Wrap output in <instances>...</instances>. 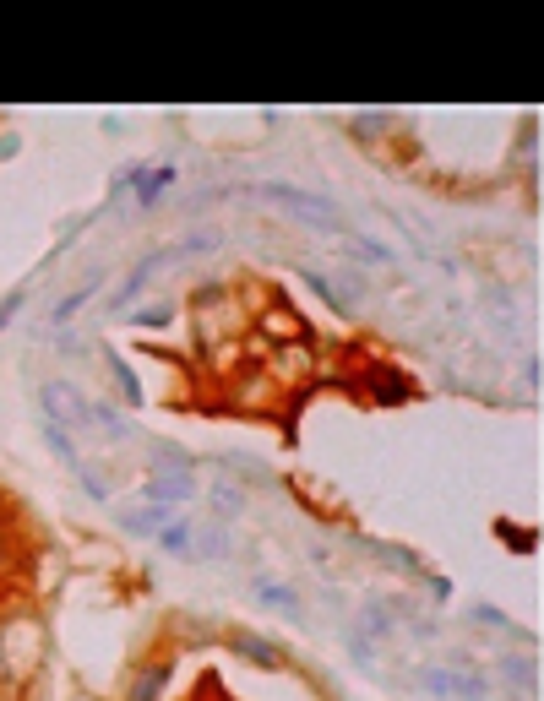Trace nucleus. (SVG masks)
Returning a JSON list of instances; mask_svg holds the SVG:
<instances>
[{"instance_id":"2eb2a0df","label":"nucleus","mask_w":544,"mask_h":701,"mask_svg":"<svg viewBox=\"0 0 544 701\" xmlns=\"http://www.w3.org/2000/svg\"><path fill=\"white\" fill-rule=\"evenodd\" d=\"M175 321V305H147V310H136V327H169Z\"/></svg>"},{"instance_id":"0eeeda50","label":"nucleus","mask_w":544,"mask_h":701,"mask_svg":"<svg viewBox=\"0 0 544 701\" xmlns=\"http://www.w3.org/2000/svg\"><path fill=\"white\" fill-rule=\"evenodd\" d=\"M153 538L169 549V555H180V560H196V544H191V538H196V522H185V517H169V522H164V528H158Z\"/></svg>"},{"instance_id":"f257e3e1","label":"nucleus","mask_w":544,"mask_h":701,"mask_svg":"<svg viewBox=\"0 0 544 701\" xmlns=\"http://www.w3.org/2000/svg\"><path fill=\"white\" fill-rule=\"evenodd\" d=\"M196 468L185 462L180 452H169V446H153V457H147V484L142 495L153 500V506H185V500H196Z\"/></svg>"},{"instance_id":"f03ea898","label":"nucleus","mask_w":544,"mask_h":701,"mask_svg":"<svg viewBox=\"0 0 544 701\" xmlns=\"http://www.w3.org/2000/svg\"><path fill=\"white\" fill-rule=\"evenodd\" d=\"M39 419L66 430L71 441H82V435H93V397L77 392L71 381H44L39 386Z\"/></svg>"},{"instance_id":"a211bd4d","label":"nucleus","mask_w":544,"mask_h":701,"mask_svg":"<svg viewBox=\"0 0 544 701\" xmlns=\"http://www.w3.org/2000/svg\"><path fill=\"white\" fill-rule=\"evenodd\" d=\"M6 571H11V538L0 533V577H6Z\"/></svg>"},{"instance_id":"39448f33","label":"nucleus","mask_w":544,"mask_h":701,"mask_svg":"<svg viewBox=\"0 0 544 701\" xmlns=\"http://www.w3.org/2000/svg\"><path fill=\"white\" fill-rule=\"evenodd\" d=\"M419 685L436 696H457V701H479L485 680H468V674H447V669H419Z\"/></svg>"},{"instance_id":"423d86ee","label":"nucleus","mask_w":544,"mask_h":701,"mask_svg":"<svg viewBox=\"0 0 544 701\" xmlns=\"http://www.w3.org/2000/svg\"><path fill=\"white\" fill-rule=\"evenodd\" d=\"M169 517H175V506H153V500H142V506H115L120 528H126V533H147V538L164 528Z\"/></svg>"},{"instance_id":"6ab92c4d","label":"nucleus","mask_w":544,"mask_h":701,"mask_svg":"<svg viewBox=\"0 0 544 701\" xmlns=\"http://www.w3.org/2000/svg\"><path fill=\"white\" fill-rule=\"evenodd\" d=\"M0 158H17V136H0Z\"/></svg>"},{"instance_id":"f3484780","label":"nucleus","mask_w":544,"mask_h":701,"mask_svg":"<svg viewBox=\"0 0 544 701\" xmlns=\"http://www.w3.org/2000/svg\"><path fill=\"white\" fill-rule=\"evenodd\" d=\"M17 310H22V289H17V294H11V299H6V305H0V332H6V327H11V321H17Z\"/></svg>"},{"instance_id":"dca6fc26","label":"nucleus","mask_w":544,"mask_h":701,"mask_svg":"<svg viewBox=\"0 0 544 701\" xmlns=\"http://www.w3.org/2000/svg\"><path fill=\"white\" fill-rule=\"evenodd\" d=\"M256 598H267V604H278V609H294V615H300V598H294V593H283V587H256Z\"/></svg>"},{"instance_id":"1a4fd4ad","label":"nucleus","mask_w":544,"mask_h":701,"mask_svg":"<svg viewBox=\"0 0 544 701\" xmlns=\"http://www.w3.org/2000/svg\"><path fill=\"white\" fill-rule=\"evenodd\" d=\"M196 560H224L229 555V528H218V522H196Z\"/></svg>"},{"instance_id":"9d476101","label":"nucleus","mask_w":544,"mask_h":701,"mask_svg":"<svg viewBox=\"0 0 544 701\" xmlns=\"http://www.w3.org/2000/svg\"><path fill=\"white\" fill-rule=\"evenodd\" d=\"M104 365H109V381H115L120 386V403H147V397H142V381H136V370L126 365V359H120V354H104Z\"/></svg>"},{"instance_id":"6e6552de","label":"nucleus","mask_w":544,"mask_h":701,"mask_svg":"<svg viewBox=\"0 0 544 701\" xmlns=\"http://www.w3.org/2000/svg\"><path fill=\"white\" fill-rule=\"evenodd\" d=\"M93 435H104L109 446H126V441H136V435H131V424L120 419V408H115V403H93Z\"/></svg>"},{"instance_id":"7ed1b4c3","label":"nucleus","mask_w":544,"mask_h":701,"mask_svg":"<svg viewBox=\"0 0 544 701\" xmlns=\"http://www.w3.org/2000/svg\"><path fill=\"white\" fill-rule=\"evenodd\" d=\"M251 196H262V202H278L283 212H294V218H305V223H311V229H343L338 207H332L327 196L294 191V185H278V180H267V185H251Z\"/></svg>"},{"instance_id":"ddd939ff","label":"nucleus","mask_w":544,"mask_h":701,"mask_svg":"<svg viewBox=\"0 0 544 701\" xmlns=\"http://www.w3.org/2000/svg\"><path fill=\"white\" fill-rule=\"evenodd\" d=\"M234 653H240V658H251V663H267V669L278 663V647H272L267 636H251V631H240V636H234Z\"/></svg>"},{"instance_id":"9b49d317","label":"nucleus","mask_w":544,"mask_h":701,"mask_svg":"<svg viewBox=\"0 0 544 701\" xmlns=\"http://www.w3.org/2000/svg\"><path fill=\"white\" fill-rule=\"evenodd\" d=\"M131 180H136V202H158V191L175 180V169H169V164H153V169H136Z\"/></svg>"},{"instance_id":"20e7f679","label":"nucleus","mask_w":544,"mask_h":701,"mask_svg":"<svg viewBox=\"0 0 544 701\" xmlns=\"http://www.w3.org/2000/svg\"><path fill=\"white\" fill-rule=\"evenodd\" d=\"M39 653H44L39 620H33V615H11V620H0V669L28 674V669H39Z\"/></svg>"},{"instance_id":"f8f14e48","label":"nucleus","mask_w":544,"mask_h":701,"mask_svg":"<svg viewBox=\"0 0 544 701\" xmlns=\"http://www.w3.org/2000/svg\"><path fill=\"white\" fill-rule=\"evenodd\" d=\"M164 685H169V663H153V669H142V674H136L131 701H158V696H164Z\"/></svg>"},{"instance_id":"4468645a","label":"nucleus","mask_w":544,"mask_h":701,"mask_svg":"<svg viewBox=\"0 0 544 701\" xmlns=\"http://www.w3.org/2000/svg\"><path fill=\"white\" fill-rule=\"evenodd\" d=\"M98 283H104V272H93V278H88V283H82V289H77V294H66V299H60V305H55V327H60V321H71V316H77V310H82V305H88V299H93V289H98Z\"/></svg>"}]
</instances>
